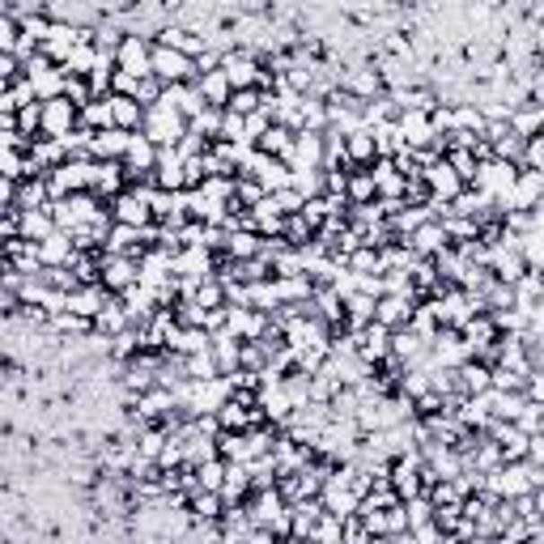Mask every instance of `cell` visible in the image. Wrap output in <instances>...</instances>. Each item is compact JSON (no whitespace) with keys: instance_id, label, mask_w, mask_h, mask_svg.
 <instances>
[{"instance_id":"cell-1","label":"cell","mask_w":544,"mask_h":544,"mask_svg":"<svg viewBox=\"0 0 544 544\" xmlns=\"http://www.w3.org/2000/svg\"><path fill=\"white\" fill-rule=\"evenodd\" d=\"M145 136L158 145V149H175L183 136H188V119L179 111H171V107H154V111L145 115Z\"/></svg>"},{"instance_id":"cell-2","label":"cell","mask_w":544,"mask_h":544,"mask_svg":"<svg viewBox=\"0 0 544 544\" xmlns=\"http://www.w3.org/2000/svg\"><path fill=\"white\" fill-rule=\"evenodd\" d=\"M115 68L132 73L136 81L154 77V43L141 39V34H128V39L119 43V51H115Z\"/></svg>"},{"instance_id":"cell-3","label":"cell","mask_w":544,"mask_h":544,"mask_svg":"<svg viewBox=\"0 0 544 544\" xmlns=\"http://www.w3.org/2000/svg\"><path fill=\"white\" fill-rule=\"evenodd\" d=\"M514 179H519V166H511V162H480L477 166V179H472V188L485 196H494V200H502V196H511Z\"/></svg>"},{"instance_id":"cell-4","label":"cell","mask_w":544,"mask_h":544,"mask_svg":"<svg viewBox=\"0 0 544 544\" xmlns=\"http://www.w3.org/2000/svg\"><path fill=\"white\" fill-rule=\"evenodd\" d=\"M154 77L162 85H183V81H196V60H188L183 51L158 48L154 43Z\"/></svg>"},{"instance_id":"cell-5","label":"cell","mask_w":544,"mask_h":544,"mask_svg":"<svg viewBox=\"0 0 544 544\" xmlns=\"http://www.w3.org/2000/svg\"><path fill=\"white\" fill-rule=\"evenodd\" d=\"M222 73L230 77V85L234 90H259V77H264V65H259L251 51H230V56H222Z\"/></svg>"},{"instance_id":"cell-6","label":"cell","mask_w":544,"mask_h":544,"mask_svg":"<svg viewBox=\"0 0 544 544\" xmlns=\"http://www.w3.org/2000/svg\"><path fill=\"white\" fill-rule=\"evenodd\" d=\"M154 171H158V145L149 141L145 132H132L128 154H124V175H128V183L141 175H154Z\"/></svg>"},{"instance_id":"cell-7","label":"cell","mask_w":544,"mask_h":544,"mask_svg":"<svg viewBox=\"0 0 544 544\" xmlns=\"http://www.w3.org/2000/svg\"><path fill=\"white\" fill-rule=\"evenodd\" d=\"M111 217L115 225H132V230H149V225H158L154 222V208H149V200L136 192H124L119 200L111 205Z\"/></svg>"},{"instance_id":"cell-8","label":"cell","mask_w":544,"mask_h":544,"mask_svg":"<svg viewBox=\"0 0 544 544\" xmlns=\"http://www.w3.org/2000/svg\"><path fill=\"white\" fill-rule=\"evenodd\" d=\"M289 166L294 171H323V132H298Z\"/></svg>"},{"instance_id":"cell-9","label":"cell","mask_w":544,"mask_h":544,"mask_svg":"<svg viewBox=\"0 0 544 544\" xmlns=\"http://www.w3.org/2000/svg\"><path fill=\"white\" fill-rule=\"evenodd\" d=\"M111 298H115V294H107L102 285H81V289L68 294V311L81 315V320H98V315L111 306Z\"/></svg>"},{"instance_id":"cell-10","label":"cell","mask_w":544,"mask_h":544,"mask_svg":"<svg viewBox=\"0 0 544 544\" xmlns=\"http://www.w3.org/2000/svg\"><path fill=\"white\" fill-rule=\"evenodd\" d=\"M357 353H362V362H370V366H383L387 357H391V328L370 323L366 332L357 337Z\"/></svg>"},{"instance_id":"cell-11","label":"cell","mask_w":544,"mask_h":544,"mask_svg":"<svg viewBox=\"0 0 544 544\" xmlns=\"http://www.w3.org/2000/svg\"><path fill=\"white\" fill-rule=\"evenodd\" d=\"M408 247H413L421 259H438L443 251L451 247V234H447V225L443 222H426L421 230H417L413 239H408Z\"/></svg>"},{"instance_id":"cell-12","label":"cell","mask_w":544,"mask_h":544,"mask_svg":"<svg viewBox=\"0 0 544 544\" xmlns=\"http://www.w3.org/2000/svg\"><path fill=\"white\" fill-rule=\"evenodd\" d=\"M400 136H404V145L408 149H430L434 141H438V132H434V124H430V115H421V111H400Z\"/></svg>"},{"instance_id":"cell-13","label":"cell","mask_w":544,"mask_h":544,"mask_svg":"<svg viewBox=\"0 0 544 544\" xmlns=\"http://www.w3.org/2000/svg\"><path fill=\"white\" fill-rule=\"evenodd\" d=\"M426 188H430V200H455V196L464 192V183H460V175H455V171H451L447 166V158L443 162H434L430 171H426Z\"/></svg>"},{"instance_id":"cell-14","label":"cell","mask_w":544,"mask_h":544,"mask_svg":"<svg viewBox=\"0 0 544 544\" xmlns=\"http://www.w3.org/2000/svg\"><path fill=\"white\" fill-rule=\"evenodd\" d=\"M413 311H417V303L383 294V298H379V306H374V323H383V328H391V332H400V328H408Z\"/></svg>"},{"instance_id":"cell-15","label":"cell","mask_w":544,"mask_h":544,"mask_svg":"<svg viewBox=\"0 0 544 544\" xmlns=\"http://www.w3.org/2000/svg\"><path fill=\"white\" fill-rule=\"evenodd\" d=\"M73 256H77V247H73V239H68L65 230H60V234H51L48 242H39V259H43V268H68Z\"/></svg>"},{"instance_id":"cell-16","label":"cell","mask_w":544,"mask_h":544,"mask_svg":"<svg viewBox=\"0 0 544 544\" xmlns=\"http://www.w3.org/2000/svg\"><path fill=\"white\" fill-rule=\"evenodd\" d=\"M511 128L523 136V141H536L544 132V102H536V98H528L519 111L511 115Z\"/></svg>"},{"instance_id":"cell-17","label":"cell","mask_w":544,"mask_h":544,"mask_svg":"<svg viewBox=\"0 0 544 544\" xmlns=\"http://www.w3.org/2000/svg\"><path fill=\"white\" fill-rule=\"evenodd\" d=\"M247 494H251V468L247 464H225V485H222V497H225V506H234V502H247Z\"/></svg>"},{"instance_id":"cell-18","label":"cell","mask_w":544,"mask_h":544,"mask_svg":"<svg viewBox=\"0 0 544 544\" xmlns=\"http://www.w3.org/2000/svg\"><path fill=\"white\" fill-rule=\"evenodd\" d=\"M345 149H349L353 171H370V166L379 162V145H374V132H370V128L353 132L349 141H345Z\"/></svg>"},{"instance_id":"cell-19","label":"cell","mask_w":544,"mask_h":544,"mask_svg":"<svg viewBox=\"0 0 544 544\" xmlns=\"http://www.w3.org/2000/svg\"><path fill=\"white\" fill-rule=\"evenodd\" d=\"M272 285H276V303L281 306H303L315 298V285L306 276H272Z\"/></svg>"},{"instance_id":"cell-20","label":"cell","mask_w":544,"mask_h":544,"mask_svg":"<svg viewBox=\"0 0 544 544\" xmlns=\"http://www.w3.org/2000/svg\"><path fill=\"white\" fill-rule=\"evenodd\" d=\"M128 141H132V132H98L94 136V162H124V154H128Z\"/></svg>"},{"instance_id":"cell-21","label":"cell","mask_w":544,"mask_h":544,"mask_svg":"<svg viewBox=\"0 0 544 544\" xmlns=\"http://www.w3.org/2000/svg\"><path fill=\"white\" fill-rule=\"evenodd\" d=\"M111 115H115V128L119 132H141L149 111H145L136 98H111Z\"/></svg>"},{"instance_id":"cell-22","label":"cell","mask_w":544,"mask_h":544,"mask_svg":"<svg viewBox=\"0 0 544 544\" xmlns=\"http://www.w3.org/2000/svg\"><path fill=\"white\" fill-rule=\"evenodd\" d=\"M51 234H60V225L51 222L48 208H34V213H22V239L26 242H48Z\"/></svg>"},{"instance_id":"cell-23","label":"cell","mask_w":544,"mask_h":544,"mask_svg":"<svg viewBox=\"0 0 544 544\" xmlns=\"http://www.w3.org/2000/svg\"><path fill=\"white\" fill-rule=\"evenodd\" d=\"M494 387V370L489 366H480V362H464L460 366V391L464 396H485Z\"/></svg>"},{"instance_id":"cell-24","label":"cell","mask_w":544,"mask_h":544,"mask_svg":"<svg viewBox=\"0 0 544 544\" xmlns=\"http://www.w3.org/2000/svg\"><path fill=\"white\" fill-rule=\"evenodd\" d=\"M349 205H379V183H374V175L370 171H349Z\"/></svg>"},{"instance_id":"cell-25","label":"cell","mask_w":544,"mask_h":544,"mask_svg":"<svg viewBox=\"0 0 544 544\" xmlns=\"http://www.w3.org/2000/svg\"><path fill=\"white\" fill-rule=\"evenodd\" d=\"M81 128L85 132H111L115 128V115H111V98H107V102H90V107H85V111H81Z\"/></svg>"},{"instance_id":"cell-26","label":"cell","mask_w":544,"mask_h":544,"mask_svg":"<svg viewBox=\"0 0 544 544\" xmlns=\"http://www.w3.org/2000/svg\"><path fill=\"white\" fill-rule=\"evenodd\" d=\"M345 268L357 272V276H383V256H379L374 247H357V251L345 259Z\"/></svg>"},{"instance_id":"cell-27","label":"cell","mask_w":544,"mask_h":544,"mask_svg":"<svg viewBox=\"0 0 544 544\" xmlns=\"http://www.w3.org/2000/svg\"><path fill=\"white\" fill-rule=\"evenodd\" d=\"M188 379H192V383H213V379H225L222 366H217V357H213V349L188 357Z\"/></svg>"},{"instance_id":"cell-28","label":"cell","mask_w":544,"mask_h":544,"mask_svg":"<svg viewBox=\"0 0 544 544\" xmlns=\"http://www.w3.org/2000/svg\"><path fill=\"white\" fill-rule=\"evenodd\" d=\"M298 115H303V132H328V102L323 98H303Z\"/></svg>"},{"instance_id":"cell-29","label":"cell","mask_w":544,"mask_h":544,"mask_svg":"<svg viewBox=\"0 0 544 544\" xmlns=\"http://www.w3.org/2000/svg\"><path fill=\"white\" fill-rule=\"evenodd\" d=\"M213 349V337H208L205 328H183L175 340V349L171 353H183V357H196V353H208Z\"/></svg>"},{"instance_id":"cell-30","label":"cell","mask_w":544,"mask_h":544,"mask_svg":"<svg viewBox=\"0 0 544 544\" xmlns=\"http://www.w3.org/2000/svg\"><path fill=\"white\" fill-rule=\"evenodd\" d=\"M455 128H460V132H472V136H485L489 119H485V111H480L477 102H460V107H455Z\"/></svg>"},{"instance_id":"cell-31","label":"cell","mask_w":544,"mask_h":544,"mask_svg":"<svg viewBox=\"0 0 544 544\" xmlns=\"http://www.w3.org/2000/svg\"><path fill=\"white\" fill-rule=\"evenodd\" d=\"M196 306L200 311H225L230 306V298H225V285L213 276V281H200V289H196Z\"/></svg>"},{"instance_id":"cell-32","label":"cell","mask_w":544,"mask_h":544,"mask_svg":"<svg viewBox=\"0 0 544 544\" xmlns=\"http://www.w3.org/2000/svg\"><path fill=\"white\" fill-rule=\"evenodd\" d=\"M404 514H408V531L421 528V523H434L438 519V506L430 502V494H421V497H408L404 502Z\"/></svg>"},{"instance_id":"cell-33","label":"cell","mask_w":544,"mask_h":544,"mask_svg":"<svg viewBox=\"0 0 544 544\" xmlns=\"http://www.w3.org/2000/svg\"><path fill=\"white\" fill-rule=\"evenodd\" d=\"M196 480H200V489H205V494H222L225 460H208V464H200V468H196Z\"/></svg>"},{"instance_id":"cell-34","label":"cell","mask_w":544,"mask_h":544,"mask_svg":"<svg viewBox=\"0 0 544 544\" xmlns=\"http://www.w3.org/2000/svg\"><path fill=\"white\" fill-rule=\"evenodd\" d=\"M225 111H234V115H256V111H264V90H234V98H230V107Z\"/></svg>"},{"instance_id":"cell-35","label":"cell","mask_w":544,"mask_h":544,"mask_svg":"<svg viewBox=\"0 0 544 544\" xmlns=\"http://www.w3.org/2000/svg\"><path fill=\"white\" fill-rule=\"evenodd\" d=\"M374 145H379V158H396V154L404 149L400 124H383V128H374Z\"/></svg>"},{"instance_id":"cell-36","label":"cell","mask_w":544,"mask_h":544,"mask_svg":"<svg viewBox=\"0 0 544 544\" xmlns=\"http://www.w3.org/2000/svg\"><path fill=\"white\" fill-rule=\"evenodd\" d=\"M447 166L455 171V175H460V183H464V188H472V179H477V166H480V162L472 158L468 149H451V154H447Z\"/></svg>"},{"instance_id":"cell-37","label":"cell","mask_w":544,"mask_h":544,"mask_svg":"<svg viewBox=\"0 0 544 544\" xmlns=\"http://www.w3.org/2000/svg\"><path fill=\"white\" fill-rule=\"evenodd\" d=\"M536 374V370H531ZM523 370H511V366H494V391H528V379Z\"/></svg>"},{"instance_id":"cell-38","label":"cell","mask_w":544,"mask_h":544,"mask_svg":"<svg viewBox=\"0 0 544 544\" xmlns=\"http://www.w3.org/2000/svg\"><path fill=\"white\" fill-rule=\"evenodd\" d=\"M272 208H276L281 217H298V213H306V200L294 192V188H285V192L272 196Z\"/></svg>"},{"instance_id":"cell-39","label":"cell","mask_w":544,"mask_h":544,"mask_svg":"<svg viewBox=\"0 0 544 544\" xmlns=\"http://www.w3.org/2000/svg\"><path fill=\"white\" fill-rule=\"evenodd\" d=\"M514 426L528 434V438H536V434H540V404H531V400H528V408L519 413V421H514Z\"/></svg>"},{"instance_id":"cell-40","label":"cell","mask_w":544,"mask_h":544,"mask_svg":"<svg viewBox=\"0 0 544 544\" xmlns=\"http://www.w3.org/2000/svg\"><path fill=\"white\" fill-rule=\"evenodd\" d=\"M523 396H528L531 404H540V408H544V370H536V374L528 379V391H523Z\"/></svg>"},{"instance_id":"cell-41","label":"cell","mask_w":544,"mask_h":544,"mask_svg":"<svg viewBox=\"0 0 544 544\" xmlns=\"http://www.w3.org/2000/svg\"><path fill=\"white\" fill-rule=\"evenodd\" d=\"M528 460H531V464H540V468H544V434H536V438H531Z\"/></svg>"},{"instance_id":"cell-42","label":"cell","mask_w":544,"mask_h":544,"mask_svg":"<svg viewBox=\"0 0 544 544\" xmlns=\"http://www.w3.org/2000/svg\"><path fill=\"white\" fill-rule=\"evenodd\" d=\"M247 544H285L281 536H272V531H264V528H256L251 536H247Z\"/></svg>"},{"instance_id":"cell-43","label":"cell","mask_w":544,"mask_h":544,"mask_svg":"<svg viewBox=\"0 0 544 544\" xmlns=\"http://www.w3.org/2000/svg\"><path fill=\"white\" fill-rule=\"evenodd\" d=\"M540 434H544V408H540Z\"/></svg>"}]
</instances>
